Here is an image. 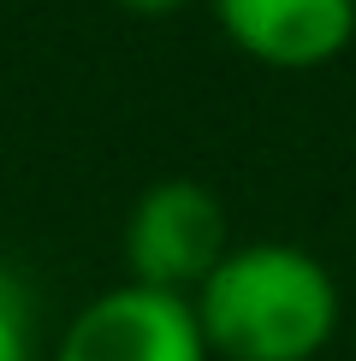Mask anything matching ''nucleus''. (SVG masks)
Instances as JSON below:
<instances>
[{
  "mask_svg": "<svg viewBox=\"0 0 356 361\" xmlns=\"http://www.w3.org/2000/svg\"><path fill=\"white\" fill-rule=\"evenodd\" d=\"M0 361H30V302L12 279H0Z\"/></svg>",
  "mask_w": 356,
  "mask_h": 361,
  "instance_id": "obj_5",
  "label": "nucleus"
},
{
  "mask_svg": "<svg viewBox=\"0 0 356 361\" xmlns=\"http://www.w3.org/2000/svg\"><path fill=\"white\" fill-rule=\"evenodd\" d=\"M59 361H208V338L190 296L113 284L71 314L59 332Z\"/></svg>",
  "mask_w": 356,
  "mask_h": 361,
  "instance_id": "obj_3",
  "label": "nucleus"
},
{
  "mask_svg": "<svg viewBox=\"0 0 356 361\" xmlns=\"http://www.w3.org/2000/svg\"><path fill=\"white\" fill-rule=\"evenodd\" d=\"M208 355L309 361L338 332V284L297 243H244L190 296Z\"/></svg>",
  "mask_w": 356,
  "mask_h": 361,
  "instance_id": "obj_1",
  "label": "nucleus"
},
{
  "mask_svg": "<svg viewBox=\"0 0 356 361\" xmlns=\"http://www.w3.org/2000/svg\"><path fill=\"white\" fill-rule=\"evenodd\" d=\"M214 18L237 54L279 71H309L350 48L356 0H214Z\"/></svg>",
  "mask_w": 356,
  "mask_h": 361,
  "instance_id": "obj_4",
  "label": "nucleus"
},
{
  "mask_svg": "<svg viewBox=\"0 0 356 361\" xmlns=\"http://www.w3.org/2000/svg\"><path fill=\"white\" fill-rule=\"evenodd\" d=\"M232 255L226 243V207L196 178H160L137 195L125 219V261L131 284L172 296H196L208 273Z\"/></svg>",
  "mask_w": 356,
  "mask_h": 361,
  "instance_id": "obj_2",
  "label": "nucleus"
},
{
  "mask_svg": "<svg viewBox=\"0 0 356 361\" xmlns=\"http://www.w3.org/2000/svg\"><path fill=\"white\" fill-rule=\"evenodd\" d=\"M125 12H143V18H167V12H178V6H190V0H119Z\"/></svg>",
  "mask_w": 356,
  "mask_h": 361,
  "instance_id": "obj_6",
  "label": "nucleus"
}]
</instances>
